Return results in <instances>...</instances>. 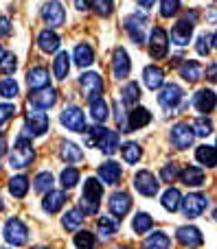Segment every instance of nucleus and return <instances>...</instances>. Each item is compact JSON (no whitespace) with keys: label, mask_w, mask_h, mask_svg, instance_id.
Returning <instances> with one entry per match:
<instances>
[{"label":"nucleus","mask_w":217,"mask_h":249,"mask_svg":"<svg viewBox=\"0 0 217 249\" xmlns=\"http://www.w3.org/2000/svg\"><path fill=\"white\" fill-rule=\"evenodd\" d=\"M101 197H103V186L97 177H88L83 181V193L79 199V210L83 214H97L101 206Z\"/></svg>","instance_id":"1"},{"label":"nucleus","mask_w":217,"mask_h":249,"mask_svg":"<svg viewBox=\"0 0 217 249\" xmlns=\"http://www.w3.org/2000/svg\"><path fill=\"white\" fill-rule=\"evenodd\" d=\"M48 127H51V121H48L46 112L33 107V109L26 112V123L22 124V131H20L18 138H26V140H31V138L44 136V133L48 131Z\"/></svg>","instance_id":"2"},{"label":"nucleus","mask_w":217,"mask_h":249,"mask_svg":"<svg viewBox=\"0 0 217 249\" xmlns=\"http://www.w3.org/2000/svg\"><path fill=\"white\" fill-rule=\"evenodd\" d=\"M33 160H35V151H33L31 140L18 138L13 149H11V153H9V166L11 168H26V166H31Z\"/></svg>","instance_id":"3"},{"label":"nucleus","mask_w":217,"mask_h":249,"mask_svg":"<svg viewBox=\"0 0 217 249\" xmlns=\"http://www.w3.org/2000/svg\"><path fill=\"white\" fill-rule=\"evenodd\" d=\"M2 234H4V241L13 247H22V245H26V241H29V228H26L18 216H11V219L4 223Z\"/></svg>","instance_id":"4"},{"label":"nucleus","mask_w":217,"mask_h":249,"mask_svg":"<svg viewBox=\"0 0 217 249\" xmlns=\"http://www.w3.org/2000/svg\"><path fill=\"white\" fill-rule=\"evenodd\" d=\"M180 208H182L187 219H197V216L209 208V197L202 193L187 195V197H182V201H180Z\"/></svg>","instance_id":"5"},{"label":"nucleus","mask_w":217,"mask_h":249,"mask_svg":"<svg viewBox=\"0 0 217 249\" xmlns=\"http://www.w3.org/2000/svg\"><path fill=\"white\" fill-rule=\"evenodd\" d=\"M196 20H197V11H191V13H187V16H184L182 20L174 26V29H171V39H174V44H178V46L189 44Z\"/></svg>","instance_id":"6"},{"label":"nucleus","mask_w":217,"mask_h":249,"mask_svg":"<svg viewBox=\"0 0 217 249\" xmlns=\"http://www.w3.org/2000/svg\"><path fill=\"white\" fill-rule=\"evenodd\" d=\"M167 51H169V35L162 26H154L149 35V55L154 59H165Z\"/></svg>","instance_id":"7"},{"label":"nucleus","mask_w":217,"mask_h":249,"mask_svg":"<svg viewBox=\"0 0 217 249\" xmlns=\"http://www.w3.org/2000/svg\"><path fill=\"white\" fill-rule=\"evenodd\" d=\"M59 121L66 129H70V131H77V133L86 131V116H83V112L77 107V105L64 107V112L59 114Z\"/></svg>","instance_id":"8"},{"label":"nucleus","mask_w":217,"mask_h":249,"mask_svg":"<svg viewBox=\"0 0 217 249\" xmlns=\"http://www.w3.org/2000/svg\"><path fill=\"white\" fill-rule=\"evenodd\" d=\"M158 186H160V181L156 179V175H154L152 171H138L134 175V188L138 190L143 197H156Z\"/></svg>","instance_id":"9"},{"label":"nucleus","mask_w":217,"mask_h":249,"mask_svg":"<svg viewBox=\"0 0 217 249\" xmlns=\"http://www.w3.org/2000/svg\"><path fill=\"white\" fill-rule=\"evenodd\" d=\"M42 20L46 22L51 29L64 24L66 22V11H64V7H61L59 0H48V2L44 4L42 7Z\"/></svg>","instance_id":"10"},{"label":"nucleus","mask_w":217,"mask_h":249,"mask_svg":"<svg viewBox=\"0 0 217 249\" xmlns=\"http://www.w3.org/2000/svg\"><path fill=\"white\" fill-rule=\"evenodd\" d=\"M125 31L130 33V37L134 39V44H143L145 42V26H147V18L145 13H132L125 18Z\"/></svg>","instance_id":"11"},{"label":"nucleus","mask_w":217,"mask_h":249,"mask_svg":"<svg viewBox=\"0 0 217 249\" xmlns=\"http://www.w3.org/2000/svg\"><path fill=\"white\" fill-rule=\"evenodd\" d=\"M57 103V90L55 88H42V90H33L29 94V105H33L35 109H48Z\"/></svg>","instance_id":"12"},{"label":"nucleus","mask_w":217,"mask_h":249,"mask_svg":"<svg viewBox=\"0 0 217 249\" xmlns=\"http://www.w3.org/2000/svg\"><path fill=\"white\" fill-rule=\"evenodd\" d=\"M182 99H184V92H182V88L176 86V83L162 86L160 94H158V103H160L165 109H176Z\"/></svg>","instance_id":"13"},{"label":"nucleus","mask_w":217,"mask_h":249,"mask_svg":"<svg viewBox=\"0 0 217 249\" xmlns=\"http://www.w3.org/2000/svg\"><path fill=\"white\" fill-rule=\"evenodd\" d=\"M108 208L110 212H112L114 219L121 221V216H125L127 212L132 210V199L127 193H123V190H117V193H112V197L108 199Z\"/></svg>","instance_id":"14"},{"label":"nucleus","mask_w":217,"mask_h":249,"mask_svg":"<svg viewBox=\"0 0 217 249\" xmlns=\"http://www.w3.org/2000/svg\"><path fill=\"white\" fill-rule=\"evenodd\" d=\"M193 138H196V133H193V127L189 123H178L171 129V142L178 149H189L193 144Z\"/></svg>","instance_id":"15"},{"label":"nucleus","mask_w":217,"mask_h":249,"mask_svg":"<svg viewBox=\"0 0 217 249\" xmlns=\"http://www.w3.org/2000/svg\"><path fill=\"white\" fill-rule=\"evenodd\" d=\"M79 83H81L83 96H86L88 101H92V99H97V96H101V90H103V81H101V77H99L97 72H86V74H81Z\"/></svg>","instance_id":"16"},{"label":"nucleus","mask_w":217,"mask_h":249,"mask_svg":"<svg viewBox=\"0 0 217 249\" xmlns=\"http://www.w3.org/2000/svg\"><path fill=\"white\" fill-rule=\"evenodd\" d=\"M51 83V77H48V70L44 66H35L26 72V86L29 90H42V88H48Z\"/></svg>","instance_id":"17"},{"label":"nucleus","mask_w":217,"mask_h":249,"mask_svg":"<svg viewBox=\"0 0 217 249\" xmlns=\"http://www.w3.org/2000/svg\"><path fill=\"white\" fill-rule=\"evenodd\" d=\"M66 203V193L64 190H48L42 199V208L46 214H57Z\"/></svg>","instance_id":"18"},{"label":"nucleus","mask_w":217,"mask_h":249,"mask_svg":"<svg viewBox=\"0 0 217 249\" xmlns=\"http://www.w3.org/2000/svg\"><path fill=\"white\" fill-rule=\"evenodd\" d=\"M130 57H127L125 48H117L114 51V59H112V72L114 79H127L130 77Z\"/></svg>","instance_id":"19"},{"label":"nucleus","mask_w":217,"mask_h":249,"mask_svg":"<svg viewBox=\"0 0 217 249\" xmlns=\"http://www.w3.org/2000/svg\"><path fill=\"white\" fill-rule=\"evenodd\" d=\"M176 236H178V241L187 247H196V245H202V243H204L202 232L197 228H193V225H182V228H178Z\"/></svg>","instance_id":"20"},{"label":"nucleus","mask_w":217,"mask_h":249,"mask_svg":"<svg viewBox=\"0 0 217 249\" xmlns=\"http://www.w3.org/2000/svg\"><path fill=\"white\" fill-rule=\"evenodd\" d=\"M193 105H196V109L197 112H202V114H209V112H213V109L217 107V94L213 90H200L196 94V99H193Z\"/></svg>","instance_id":"21"},{"label":"nucleus","mask_w":217,"mask_h":249,"mask_svg":"<svg viewBox=\"0 0 217 249\" xmlns=\"http://www.w3.org/2000/svg\"><path fill=\"white\" fill-rule=\"evenodd\" d=\"M152 123V112L145 107H134L130 112V118H127V131H136V129H143Z\"/></svg>","instance_id":"22"},{"label":"nucleus","mask_w":217,"mask_h":249,"mask_svg":"<svg viewBox=\"0 0 217 249\" xmlns=\"http://www.w3.org/2000/svg\"><path fill=\"white\" fill-rule=\"evenodd\" d=\"M97 149H101V153H105V155H114L118 149V131L105 129V131L101 133L99 142H97Z\"/></svg>","instance_id":"23"},{"label":"nucleus","mask_w":217,"mask_h":249,"mask_svg":"<svg viewBox=\"0 0 217 249\" xmlns=\"http://www.w3.org/2000/svg\"><path fill=\"white\" fill-rule=\"evenodd\" d=\"M97 173H99L101 181L108 186H114L118 179H121V166H118L117 162H103L99 168H97Z\"/></svg>","instance_id":"24"},{"label":"nucleus","mask_w":217,"mask_h":249,"mask_svg":"<svg viewBox=\"0 0 217 249\" xmlns=\"http://www.w3.org/2000/svg\"><path fill=\"white\" fill-rule=\"evenodd\" d=\"M202 74H204L202 64H197V61H193V59H187L182 66H180V77H182L184 81H189V83L200 81Z\"/></svg>","instance_id":"25"},{"label":"nucleus","mask_w":217,"mask_h":249,"mask_svg":"<svg viewBox=\"0 0 217 249\" xmlns=\"http://www.w3.org/2000/svg\"><path fill=\"white\" fill-rule=\"evenodd\" d=\"M206 179L204 171H202L200 166H187L184 171H180V181H182L184 186H202Z\"/></svg>","instance_id":"26"},{"label":"nucleus","mask_w":217,"mask_h":249,"mask_svg":"<svg viewBox=\"0 0 217 249\" xmlns=\"http://www.w3.org/2000/svg\"><path fill=\"white\" fill-rule=\"evenodd\" d=\"M143 81L149 90H158V88L165 83V72H162V68H158V66H147V68L143 70Z\"/></svg>","instance_id":"27"},{"label":"nucleus","mask_w":217,"mask_h":249,"mask_svg":"<svg viewBox=\"0 0 217 249\" xmlns=\"http://www.w3.org/2000/svg\"><path fill=\"white\" fill-rule=\"evenodd\" d=\"M38 46L42 48L44 53H55L57 48H59V35L51 29L42 31V33L38 35Z\"/></svg>","instance_id":"28"},{"label":"nucleus","mask_w":217,"mask_h":249,"mask_svg":"<svg viewBox=\"0 0 217 249\" xmlns=\"http://www.w3.org/2000/svg\"><path fill=\"white\" fill-rule=\"evenodd\" d=\"M95 61V51H92L90 44H77V48H75V64L79 66V68H88V66Z\"/></svg>","instance_id":"29"},{"label":"nucleus","mask_w":217,"mask_h":249,"mask_svg":"<svg viewBox=\"0 0 217 249\" xmlns=\"http://www.w3.org/2000/svg\"><path fill=\"white\" fill-rule=\"evenodd\" d=\"M118 225H121V221L114 219V216H101V219L97 221V230H99V236H101V238H112L114 234H117Z\"/></svg>","instance_id":"30"},{"label":"nucleus","mask_w":217,"mask_h":249,"mask_svg":"<svg viewBox=\"0 0 217 249\" xmlns=\"http://www.w3.org/2000/svg\"><path fill=\"white\" fill-rule=\"evenodd\" d=\"M59 155H61V160H64V162H68V164L81 162V160H83V151L79 149L75 142H61Z\"/></svg>","instance_id":"31"},{"label":"nucleus","mask_w":217,"mask_h":249,"mask_svg":"<svg viewBox=\"0 0 217 249\" xmlns=\"http://www.w3.org/2000/svg\"><path fill=\"white\" fill-rule=\"evenodd\" d=\"M180 201H182V195H180V190L178 188H167L165 193H162V199H160V203H162V208H165L167 212H176L180 208Z\"/></svg>","instance_id":"32"},{"label":"nucleus","mask_w":217,"mask_h":249,"mask_svg":"<svg viewBox=\"0 0 217 249\" xmlns=\"http://www.w3.org/2000/svg\"><path fill=\"white\" fill-rule=\"evenodd\" d=\"M143 249H171V238L165 232H154L145 238Z\"/></svg>","instance_id":"33"},{"label":"nucleus","mask_w":217,"mask_h":249,"mask_svg":"<svg viewBox=\"0 0 217 249\" xmlns=\"http://www.w3.org/2000/svg\"><path fill=\"white\" fill-rule=\"evenodd\" d=\"M196 160H197L200 164H204V166L215 168V166H217V149H215V146H209V144L197 146Z\"/></svg>","instance_id":"34"},{"label":"nucleus","mask_w":217,"mask_h":249,"mask_svg":"<svg viewBox=\"0 0 217 249\" xmlns=\"http://www.w3.org/2000/svg\"><path fill=\"white\" fill-rule=\"evenodd\" d=\"M9 193L16 199H24L26 193H29V179L24 175H16L9 179Z\"/></svg>","instance_id":"35"},{"label":"nucleus","mask_w":217,"mask_h":249,"mask_svg":"<svg viewBox=\"0 0 217 249\" xmlns=\"http://www.w3.org/2000/svg\"><path fill=\"white\" fill-rule=\"evenodd\" d=\"M83 219H86V214H83L79 208H70V210L64 214V219H61V225H64V230L73 232V230H77L79 225L83 223Z\"/></svg>","instance_id":"36"},{"label":"nucleus","mask_w":217,"mask_h":249,"mask_svg":"<svg viewBox=\"0 0 217 249\" xmlns=\"http://www.w3.org/2000/svg\"><path fill=\"white\" fill-rule=\"evenodd\" d=\"M138 99H140V88H138V83L136 81H130L125 88L121 90V101H123V105H136L138 103Z\"/></svg>","instance_id":"37"},{"label":"nucleus","mask_w":217,"mask_h":249,"mask_svg":"<svg viewBox=\"0 0 217 249\" xmlns=\"http://www.w3.org/2000/svg\"><path fill=\"white\" fill-rule=\"evenodd\" d=\"M53 70H55V79H59V81H64V79L68 77V70H70L68 53H59V55L55 57V66H53Z\"/></svg>","instance_id":"38"},{"label":"nucleus","mask_w":217,"mask_h":249,"mask_svg":"<svg viewBox=\"0 0 217 249\" xmlns=\"http://www.w3.org/2000/svg\"><path fill=\"white\" fill-rule=\"evenodd\" d=\"M152 225H154V219L147 212H138V214L134 216V221H132V230H134L136 234H147L149 230H152Z\"/></svg>","instance_id":"39"},{"label":"nucleus","mask_w":217,"mask_h":249,"mask_svg":"<svg viewBox=\"0 0 217 249\" xmlns=\"http://www.w3.org/2000/svg\"><path fill=\"white\" fill-rule=\"evenodd\" d=\"M33 188H35V193L46 195L48 190L53 188V175L48 171L38 173V175H35V179H33Z\"/></svg>","instance_id":"40"},{"label":"nucleus","mask_w":217,"mask_h":249,"mask_svg":"<svg viewBox=\"0 0 217 249\" xmlns=\"http://www.w3.org/2000/svg\"><path fill=\"white\" fill-rule=\"evenodd\" d=\"M90 114H92V118H95L97 123H103L105 118H108V103H105L101 96L92 99L90 101Z\"/></svg>","instance_id":"41"},{"label":"nucleus","mask_w":217,"mask_h":249,"mask_svg":"<svg viewBox=\"0 0 217 249\" xmlns=\"http://www.w3.org/2000/svg\"><path fill=\"white\" fill-rule=\"evenodd\" d=\"M140 158H143L140 144H136V142H125V144H123V160H125L127 164H136Z\"/></svg>","instance_id":"42"},{"label":"nucleus","mask_w":217,"mask_h":249,"mask_svg":"<svg viewBox=\"0 0 217 249\" xmlns=\"http://www.w3.org/2000/svg\"><path fill=\"white\" fill-rule=\"evenodd\" d=\"M59 181H61V186H64L66 190L75 188V186H77V181H79V168L66 166L64 171H61V175H59Z\"/></svg>","instance_id":"43"},{"label":"nucleus","mask_w":217,"mask_h":249,"mask_svg":"<svg viewBox=\"0 0 217 249\" xmlns=\"http://www.w3.org/2000/svg\"><path fill=\"white\" fill-rule=\"evenodd\" d=\"M75 247L77 249H95L97 247V238H95V234L92 232H86V230H83V232H77L75 234Z\"/></svg>","instance_id":"44"},{"label":"nucleus","mask_w":217,"mask_h":249,"mask_svg":"<svg viewBox=\"0 0 217 249\" xmlns=\"http://www.w3.org/2000/svg\"><path fill=\"white\" fill-rule=\"evenodd\" d=\"M18 92H20V88H18L16 79L7 77L0 81V96H4V99H16Z\"/></svg>","instance_id":"45"},{"label":"nucleus","mask_w":217,"mask_h":249,"mask_svg":"<svg viewBox=\"0 0 217 249\" xmlns=\"http://www.w3.org/2000/svg\"><path fill=\"white\" fill-rule=\"evenodd\" d=\"M191 127H193V133H196V136L206 138L211 131H213V121H211V118H206V116H200L196 123L191 124Z\"/></svg>","instance_id":"46"},{"label":"nucleus","mask_w":217,"mask_h":249,"mask_svg":"<svg viewBox=\"0 0 217 249\" xmlns=\"http://www.w3.org/2000/svg\"><path fill=\"white\" fill-rule=\"evenodd\" d=\"M18 68V57L13 55V53H4L2 61H0V70H2L4 74H13Z\"/></svg>","instance_id":"47"},{"label":"nucleus","mask_w":217,"mask_h":249,"mask_svg":"<svg viewBox=\"0 0 217 249\" xmlns=\"http://www.w3.org/2000/svg\"><path fill=\"white\" fill-rule=\"evenodd\" d=\"M180 11V0H162L160 2V16L162 18H174Z\"/></svg>","instance_id":"48"},{"label":"nucleus","mask_w":217,"mask_h":249,"mask_svg":"<svg viewBox=\"0 0 217 249\" xmlns=\"http://www.w3.org/2000/svg\"><path fill=\"white\" fill-rule=\"evenodd\" d=\"M211 35L209 33H202L200 37H197V44H196V51H197V55H202V57H206L211 53Z\"/></svg>","instance_id":"49"},{"label":"nucleus","mask_w":217,"mask_h":249,"mask_svg":"<svg viewBox=\"0 0 217 249\" xmlns=\"http://www.w3.org/2000/svg\"><path fill=\"white\" fill-rule=\"evenodd\" d=\"M92 7H97V13H99L101 18H108V16H112V11H114V0H95Z\"/></svg>","instance_id":"50"},{"label":"nucleus","mask_w":217,"mask_h":249,"mask_svg":"<svg viewBox=\"0 0 217 249\" xmlns=\"http://www.w3.org/2000/svg\"><path fill=\"white\" fill-rule=\"evenodd\" d=\"M160 177H162V181H174L176 177H180V166L178 164H167V166H162V171H160Z\"/></svg>","instance_id":"51"},{"label":"nucleus","mask_w":217,"mask_h":249,"mask_svg":"<svg viewBox=\"0 0 217 249\" xmlns=\"http://www.w3.org/2000/svg\"><path fill=\"white\" fill-rule=\"evenodd\" d=\"M16 112H18L16 105H11V103H2V105H0V127H2L7 121H11V118L16 116Z\"/></svg>","instance_id":"52"},{"label":"nucleus","mask_w":217,"mask_h":249,"mask_svg":"<svg viewBox=\"0 0 217 249\" xmlns=\"http://www.w3.org/2000/svg\"><path fill=\"white\" fill-rule=\"evenodd\" d=\"M103 131H105V129H99V127H90V129L86 127V131H83V133H88V136H86V144L88 146H97V142H99V138H101V133H103Z\"/></svg>","instance_id":"53"},{"label":"nucleus","mask_w":217,"mask_h":249,"mask_svg":"<svg viewBox=\"0 0 217 249\" xmlns=\"http://www.w3.org/2000/svg\"><path fill=\"white\" fill-rule=\"evenodd\" d=\"M114 118H117V124L121 131H127V118H125V112H123V105H118V101L114 103Z\"/></svg>","instance_id":"54"},{"label":"nucleus","mask_w":217,"mask_h":249,"mask_svg":"<svg viewBox=\"0 0 217 249\" xmlns=\"http://www.w3.org/2000/svg\"><path fill=\"white\" fill-rule=\"evenodd\" d=\"M9 31H11V22L7 18H0V37H4Z\"/></svg>","instance_id":"55"},{"label":"nucleus","mask_w":217,"mask_h":249,"mask_svg":"<svg viewBox=\"0 0 217 249\" xmlns=\"http://www.w3.org/2000/svg\"><path fill=\"white\" fill-rule=\"evenodd\" d=\"M75 4H77L79 11H88V9L95 4V0H75Z\"/></svg>","instance_id":"56"},{"label":"nucleus","mask_w":217,"mask_h":249,"mask_svg":"<svg viewBox=\"0 0 217 249\" xmlns=\"http://www.w3.org/2000/svg\"><path fill=\"white\" fill-rule=\"evenodd\" d=\"M206 77H209L213 83H217V61H215L213 66H209V70H206Z\"/></svg>","instance_id":"57"},{"label":"nucleus","mask_w":217,"mask_h":249,"mask_svg":"<svg viewBox=\"0 0 217 249\" xmlns=\"http://www.w3.org/2000/svg\"><path fill=\"white\" fill-rule=\"evenodd\" d=\"M4 153H7V136L0 131V158H2Z\"/></svg>","instance_id":"58"},{"label":"nucleus","mask_w":217,"mask_h":249,"mask_svg":"<svg viewBox=\"0 0 217 249\" xmlns=\"http://www.w3.org/2000/svg\"><path fill=\"white\" fill-rule=\"evenodd\" d=\"M136 2H138L140 7H145V9H147V7H152V4L156 2V0H136Z\"/></svg>","instance_id":"59"},{"label":"nucleus","mask_w":217,"mask_h":249,"mask_svg":"<svg viewBox=\"0 0 217 249\" xmlns=\"http://www.w3.org/2000/svg\"><path fill=\"white\" fill-rule=\"evenodd\" d=\"M211 44H213V46L217 48V33H215V35H211Z\"/></svg>","instance_id":"60"},{"label":"nucleus","mask_w":217,"mask_h":249,"mask_svg":"<svg viewBox=\"0 0 217 249\" xmlns=\"http://www.w3.org/2000/svg\"><path fill=\"white\" fill-rule=\"evenodd\" d=\"M2 57H4V48L0 46V61H2Z\"/></svg>","instance_id":"61"},{"label":"nucleus","mask_w":217,"mask_h":249,"mask_svg":"<svg viewBox=\"0 0 217 249\" xmlns=\"http://www.w3.org/2000/svg\"><path fill=\"white\" fill-rule=\"evenodd\" d=\"M114 249H130V247H114Z\"/></svg>","instance_id":"62"},{"label":"nucleus","mask_w":217,"mask_h":249,"mask_svg":"<svg viewBox=\"0 0 217 249\" xmlns=\"http://www.w3.org/2000/svg\"><path fill=\"white\" fill-rule=\"evenodd\" d=\"M35 249H46V247H35Z\"/></svg>","instance_id":"63"},{"label":"nucleus","mask_w":217,"mask_h":249,"mask_svg":"<svg viewBox=\"0 0 217 249\" xmlns=\"http://www.w3.org/2000/svg\"><path fill=\"white\" fill-rule=\"evenodd\" d=\"M215 2H217V0H215Z\"/></svg>","instance_id":"64"}]
</instances>
